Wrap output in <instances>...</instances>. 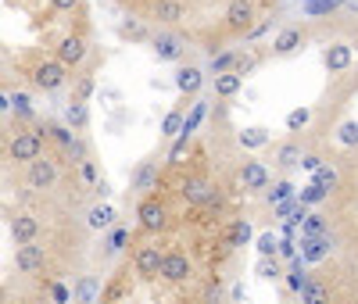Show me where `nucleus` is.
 Masks as SVG:
<instances>
[{
  "label": "nucleus",
  "mask_w": 358,
  "mask_h": 304,
  "mask_svg": "<svg viewBox=\"0 0 358 304\" xmlns=\"http://www.w3.org/2000/svg\"><path fill=\"white\" fill-rule=\"evenodd\" d=\"M47 133H50V136H54L57 143H62L65 150H69V147L76 143V129H72V126H47Z\"/></svg>",
  "instance_id": "obj_40"
},
{
  "label": "nucleus",
  "mask_w": 358,
  "mask_h": 304,
  "mask_svg": "<svg viewBox=\"0 0 358 304\" xmlns=\"http://www.w3.org/2000/svg\"><path fill=\"white\" fill-rule=\"evenodd\" d=\"M97 294H101V280L97 276H83L79 283H76V304H94L97 301Z\"/></svg>",
  "instance_id": "obj_24"
},
{
  "label": "nucleus",
  "mask_w": 358,
  "mask_h": 304,
  "mask_svg": "<svg viewBox=\"0 0 358 304\" xmlns=\"http://www.w3.org/2000/svg\"><path fill=\"white\" fill-rule=\"evenodd\" d=\"M158 161H143L133 175V190H140L143 197H151V190H158Z\"/></svg>",
  "instance_id": "obj_19"
},
{
  "label": "nucleus",
  "mask_w": 358,
  "mask_h": 304,
  "mask_svg": "<svg viewBox=\"0 0 358 304\" xmlns=\"http://www.w3.org/2000/svg\"><path fill=\"white\" fill-rule=\"evenodd\" d=\"M201 86H204V68H197V65H183L176 72V89L183 97H197L201 94Z\"/></svg>",
  "instance_id": "obj_14"
},
{
  "label": "nucleus",
  "mask_w": 358,
  "mask_h": 304,
  "mask_svg": "<svg viewBox=\"0 0 358 304\" xmlns=\"http://www.w3.org/2000/svg\"><path fill=\"white\" fill-rule=\"evenodd\" d=\"M334 8H341V0H301V11L305 15H326V11H334Z\"/></svg>",
  "instance_id": "obj_37"
},
{
  "label": "nucleus",
  "mask_w": 358,
  "mask_h": 304,
  "mask_svg": "<svg viewBox=\"0 0 358 304\" xmlns=\"http://www.w3.org/2000/svg\"><path fill=\"white\" fill-rule=\"evenodd\" d=\"M43 268H47V247L40 240L15 247V272H18V276H40Z\"/></svg>",
  "instance_id": "obj_4"
},
{
  "label": "nucleus",
  "mask_w": 358,
  "mask_h": 304,
  "mask_svg": "<svg viewBox=\"0 0 358 304\" xmlns=\"http://www.w3.org/2000/svg\"><path fill=\"white\" fill-rule=\"evenodd\" d=\"M255 22V0H229L226 8V29L236 36H248Z\"/></svg>",
  "instance_id": "obj_10"
},
{
  "label": "nucleus",
  "mask_w": 358,
  "mask_h": 304,
  "mask_svg": "<svg viewBox=\"0 0 358 304\" xmlns=\"http://www.w3.org/2000/svg\"><path fill=\"white\" fill-rule=\"evenodd\" d=\"M301 165H305L308 172H319V168H322V158H319V154H305V161H301Z\"/></svg>",
  "instance_id": "obj_50"
},
{
  "label": "nucleus",
  "mask_w": 358,
  "mask_h": 304,
  "mask_svg": "<svg viewBox=\"0 0 358 304\" xmlns=\"http://www.w3.org/2000/svg\"><path fill=\"white\" fill-rule=\"evenodd\" d=\"M50 8H54V11H76L79 0H50Z\"/></svg>",
  "instance_id": "obj_48"
},
{
  "label": "nucleus",
  "mask_w": 358,
  "mask_h": 304,
  "mask_svg": "<svg viewBox=\"0 0 358 304\" xmlns=\"http://www.w3.org/2000/svg\"><path fill=\"white\" fill-rule=\"evenodd\" d=\"M151 18H158L165 25H179L187 18V4H183V0H155V4H151Z\"/></svg>",
  "instance_id": "obj_15"
},
{
  "label": "nucleus",
  "mask_w": 358,
  "mask_h": 304,
  "mask_svg": "<svg viewBox=\"0 0 358 304\" xmlns=\"http://www.w3.org/2000/svg\"><path fill=\"white\" fill-rule=\"evenodd\" d=\"M297 297H301V304H330V287H326L322 280H308V287Z\"/></svg>",
  "instance_id": "obj_25"
},
{
  "label": "nucleus",
  "mask_w": 358,
  "mask_h": 304,
  "mask_svg": "<svg viewBox=\"0 0 358 304\" xmlns=\"http://www.w3.org/2000/svg\"><path fill=\"white\" fill-rule=\"evenodd\" d=\"M183 115H179V111H169L165 115V122H162V136H169V140H176L179 133H183Z\"/></svg>",
  "instance_id": "obj_34"
},
{
  "label": "nucleus",
  "mask_w": 358,
  "mask_h": 304,
  "mask_svg": "<svg viewBox=\"0 0 358 304\" xmlns=\"http://www.w3.org/2000/svg\"><path fill=\"white\" fill-rule=\"evenodd\" d=\"M118 33H122L126 40H136V43H151V40H155L151 33H147V25L136 22V18H126L122 25H118Z\"/></svg>",
  "instance_id": "obj_29"
},
{
  "label": "nucleus",
  "mask_w": 358,
  "mask_h": 304,
  "mask_svg": "<svg viewBox=\"0 0 358 304\" xmlns=\"http://www.w3.org/2000/svg\"><path fill=\"white\" fill-rule=\"evenodd\" d=\"M33 86L36 89H43V94H57L65 82H69V68L62 65L57 57H50V61H40V65H33Z\"/></svg>",
  "instance_id": "obj_2"
},
{
  "label": "nucleus",
  "mask_w": 358,
  "mask_h": 304,
  "mask_svg": "<svg viewBox=\"0 0 358 304\" xmlns=\"http://www.w3.org/2000/svg\"><path fill=\"white\" fill-rule=\"evenodd\" d=\"M301 258L305 261H322V258H330V251H334V240H330V233H322V236H301Z\"/></svg>",
  "instance_id": "obj_18"
},
{
  "label": "nucleus",
  "mask_w": 358,
  "mask_h": 304,
  "mask_svg": "<svg viewBox=\"0 0 358 304\" xmlns=\"http://www.w3.org/2000/svg\"><path fill=\"white\" fill-rule=\"evenodd\" d=\"M97 89V79H94V72H83L79 79H76V86H72V97L76 101H90V94Z\"/></svg>",
  "instance_id": "obj_33"
},
{
  "label": "nucleus",
  "mask_w": 358,
  "mask_h": 304,
  "mask_svg": "<svg viewBox=\"0 0 358 304\" xmlns=\"http://www.w3.org/2000/svg\"><path fill=\"white\" fill-rule=\"evenodd\" d=\"M190 276H194V261H190L183 251H165L162 280H165V283H187Z\"/></svg>",
  "instance_id": "obj_12"
},
{
  "label": "nucleus",
  "mask_w": 358,
  "mask_h": 304,
  "mask_svg": "<svg viewBox=\"0 0 358 304\" xmlns=\"http://www.w3.org/2000/svg\"><path fill=\"white\" fill-rule=\"evenodd\" d=\"M315 187H322V190H334V187H337V172H334L330 165H322V168L315 172Z\"/></svg>",
  "instance_id": "obj_42"
},
{
  "label": "nucleus",
  "mask_w": 358,
  "mask_h": 304,
  "mask_svg": "<svg viewBox=\"0 0 358 304\" xmlns=\"http://www.w3.org/2000/svg\"><path fill=\"white\" fill-rule=\"evenodd\" d=\"M326 194H330V190H322V187H315V182H312V187L301 190V204H319V201H326Z\"/></svg>",
  "instance_id": "obj_44"
},
{
  "label": "nucleus",
  "mask_w": 358,
  "mask_h": 304,
  "mask_svg": "<svg viewBox=\"0 0 358 304\" xmlns=\"http://www.w3.org/2000/svg\"><path fill=\"white\" fill-rule=\"evenodd\" d=\"M236 61H241V54L236 50H222V54H212V61H208V72L212 75H226L236 68Z\"/></svg>",
  "instance_id": "obj_26"
},
{
  "label": "nucleus",
  "mask_w": 358,
  "mask_h": 304,
  "mask_svg": "<svg viewBox=\"0 0 358 304\" xmlns=\"http://www.w3.org/2000/svg\"><path fill=\"white\" fill-rule=\"evenodd\" d=\"M301 47H305V33H301L297 25L280 29L276 40H273V54H280V57H287V54H294V50H301Z\"/></svg>",
  "instance_id": "obj_16"
},
{
  "label": "nucleus",
  "mask_w": 358,
  "mask_h": 304,
  "mask_svg": "<svg viewBox=\"0 0 358 304\" xmlns=\"http://www.w3.org/2000/svg\"><path fill=\"white\" fill-rule=\"evenodd\" d=\"M43 140H47V126L43 129H18L8 140V161L33 165L36 158H43Z\"/></svg>",
  "instance_id": "obj_1"
},
{
  "label": "nucleus",
  "mask_w": 358,
  "mask_h": 304,
  "mask_svg": "<svg viewBox=\"0 0 358 304\" xmlns=\"http://www.w3.org/2000/svg\"><path fill=\"white\" fill-rule=\"evenodd\" d=\"M308 122H312V111H308V108H294V111L287 115V129H290V133H301Z\"/></svg>",
  "instance_id": "obj_38"
},
{
  "label": "nucleus",
  "mask_w": 358,
  "mask_h": 304,
  "mask_svg": "<svg viewBox=\"0 0 358 304\" xmlns=\"http://www.w3.org/2000/svg\"><path fill=\"white\" fill-rule=\"evenodd\" d=\"M65 126H72L76 133L90 126V104H86V101H76V97H72V101L65 104Z\"/></svg>",
  "instance_id": "obj_21"
},
{
  "label": "nucleus",
  "mask_w": 358,
  "mask_h": 304,
  "mask_svg": "<svg viewBox=\"0 0 358 304\" xmlns=\"http://www.w3.org/2000/svg\"><path fill=\"white\" fill-rule=\"evenodd\" d=\"M287 283H290V290H294V294H301V290L308 287V276H305V268H301V261H294V268L287 272Z\"/></svg>",
  "instance_id": "obj_39"
},
{
  "label": "nucleus",
  "mask_w": 358,
  "mask_h": 304,
  "mask_svg": "<svg viewBox=\"0 0 358 304\" xmlns=\"http://www.w3.org/2000/svg\"><path fill=\"white\" fill-rule=\"evenodd\" d=\"M255 247H258V258H276L280 254V236H273V233H262L258 240H255Z\"/></svg>",
  "instance_id": "obj_31"
},
{
  "label": "nucleus",
  "mask_w": 358,
  "mask_h": 304,
  "mask_svg": "<svg viewBox=\"0 0 358 304\" xmlns=\"http://www.w3.org/2000/svg\"><path fill=\"white\" fill-rule=\"evenodd\" d=\"M337 140L344 147H358V122L355 118H348V122H341V126H337Z\"/></svg>",
  "instance_id": "obj_36"
},
{
  "label": "nucleus",
  "mask_w": 358,
  "mask_h": 304,
  "mask_svg": "<svg viewBox=\"0 0 358 304\" xmlns=\"http://www.w3.org/2000/svg\"><path fill=\"white\" fill-rule=\"evenodd\" d=\"M126 240H129V233H126L122 226H115V229H111V233L104 236V243H101V247H104L101 254H104V258H115L118 251H122V247H126Z\"/></svg>",
  "instance_id": "obj_28"
},
{
  "label": "nucleus",
  "mask_w": 358,
  "mask_h": 304,
  "mask_svg": "<svg viewBox=\"0 0 358 304\" xmlns=\"http://www.w3.org/2000/svg\"><path fill=\"white\" fill-rule=\"evenodd\" d=\"M236 179H241V187H244V190L258 194V190H268V182H273V172H268L262 161H255V158H244L241 168H236Z\"/></svg>",
  "instance_id": "obj_9"
},
{
  "label": "nucleus",
  "mask_w": 358,
  "mask_h": 304,
  "mask_svg": "<svg viewBox=\"0 0 358 304\" xmlns=\"http://www.w3.org/2000/svg\"><path fill=\"white\" fill-rule=\"evenodd\" d=\"M251 222L248 219H233V226H229V233H226V243L229 247H248L251 243Z\"/></svg>",
  "instance_id": "obj_23"
},
{
  "label": "nucleus",
  "mask_w": 358,
  "mask_h": 304,
  "mask_svg": "<svg viewBox=\"0 0 358 304\" xmlns=\"http://www.w3.org/2000/svg\"><path fill=\"white\" fill-rule=\"evenodd\" d=\"M255 65H258V61H255V57L248 54V57H241V61H236V68H233V72H236V75H248V72H251Z\"/></svg>",
  "instance_id": "obj_47"
},
{
  "label": "nucleus",
  "mask_w": 358,
  "mask_h": 304,
  "mask_svg": "<svg viewBox=\"0 0 358 304\" xmlns=\"http://www.w3.org/2000/svg\"><path fill=\"white\" fill-rule=\"evenodd\" d=\"M273 161H276L280 172H290V168H297V165L305 161V150H301V143H297V140H283L276 147V158Z\"/></svg>",
  "instance_id": "obj_17"
},
{
  "label": "nucleus",
  "mask_w": 358,
  "mask_h": 304,
  "mask_svg": "<svg viewBox=\"0 0 358 304\" xmlns=\"http://www.w3.org/2000/svg\"><path fill=\"white\" fill-rule=\"evenodd\" d=\"M322 233H326L322 215H308V219H305V236H322Z\"/></svg>",
  "instance_id": "obj_45"
},
{
  "label": "nucleus",
  "mask_w": 358,
  "mask_h": 304,
  "mask_svg": "<svg viewBox=\"0 0 358 304\" xmlns=\"http://www.w3.org/2000/svg\"><path fill=\"white\" fill-rule=\"evenodd\" d=\"M280 272H283V268H280L276 258H258V276H262V280H280Z\"/></svg>",
  "instance_id": "obj_41"
},
{
  "label": "nucleus",
  "mask_w": 358,
  "mask_h": 304,
  "mask_svg": "<svg viewBox=\"0 0 358 304\" xmlns=\"http://www.w3.org/2000/svg\"><path fill=\"white\" fill-rule=\"evenodd\" d=\"M322 65L330 68V72H344L351 65V47L348 43H330L322 50Z\"/></svg>",
  "instance_id": "obj_20"
},
{
  "label": "nucleus",
  "mask_w": 358,
  "mask_h": 304,
  "mask_svg": "<svg viewBox=\"0 0 358 304\" xmlns=\"http://www.w3.org/2000/svg\"><path fill=\"white\" fill-rule=\"evenodd\" d=\"M8 233L15 240V247H22V243H36L40 219L33 215V211H18V215H11V222H8Z\"/></svg>",
  "instance_id": "obj_11"
},
{
  "label": "nucleus",
  "mask_w": 358,
  "mask_h": 304,
  "mask_svg": "<svg viewBox=\"0 0 358 304\" xmlns=\"http://www.w3.org/2000/svg\"><path fill=\"white\" fill-rule=\"evenodd\" d=\"M162 261H165V251H158V243H143L133 254V268L140 280H158L162 276Z\"/></svg>",
  "instance_id": "obj_8"
},
{
  "label": "nucleus",
  "mask_w": 358,
  "mask_h": 304,
  "mask_svg": "<svg viewBox=\"0 0 358 304\" xmlns=\"http://www.w3.org/2000/svg\"><path fill=\"white\" fill-rule=\"evenodd\" d=\"M283 197H294V187H290V182H280L276 194H268V204H280Z\"/></svg>",
  "instance_id": "obj_46"
},
{
  "label": "nucleus",
  "mask_w": 358,
  "mask_h": 304,
  "mask_svg": "<svg viewBox=\"0 0 358 304\" xmlns=\"http://www.w3.org/2000/svg\"><path fill=\"white\" fill-rule=\"evenodd\" d=\"M265 143H268V133H265V129H258V126L241 133V147H248V150H258V147H265Z\"/></svg>",
  "instance_id": "obj_35"
},
{
  "label": "nucleus",
  "mask_w": 358,
  "mask_h": 304,
  "mask_svg": "<svg viewBox=\"0 0 358 304\" xmlns=\"http://www.w3.org/2000/svg\"><path fill=\"white\" fill-rule=\"evenodd\" d=\"M151 50H155L158 61H179V57L187 54V40L179 36V33H155Z\"/></svg>",
  "instance_id": "obj_13"
},
{
  "label": "nucleus",
  "mask_w": 358,
  "mask_h": 304,
  "mask_svg": "<svg viewBox=\"0 0 358 304\" xmlns=\"http://www.w3.org/2000/svg\"><path fill=\"white\" fill-rule=\"evenodd\" d=\"M86 54H90V43H86V36H79V33L62 36V40H57V47H54V57L62 61L65 68H79L83 61H86Z\"/></svg>",
  "instance_id": "obj_7"
},
{
  "label": "nucleus",
  "mask_w": 358,
  "mask_h": 304,
  "mask_svg": "<svg viewBox=\"0 0 358 304\" xmlns=\"http://www.w3.org/2000/svg\"><path fill=\"white\" fill-rule=\"evenodd\" d=\"M190 143H194L190 133H179V136L172 140V147H169V165H179V161H183V154L190 150Z\"/></svg>",
  "instance_id": "obj_32"
},
{
  "label": "nucleus",
  "mask_w": 358,
  "mask_h": 304,
  "mask_svg": "<svg viewBox=\"0 0 358 304\" xmlns=\"http://www.w3.org/2000/svg\"><path fill=\"white\" fill-rule=\"evenodd\" d=\"M241 86H244V75H236V72L215 75V94L219 97H236V94H241Z\"/></svg>",
  "instance_id": "obj_27"
},
{
  "label": "nucleus",
  "mask_w": 358,
  "mask_h": 304,
  "mask_svg": "<svg viewBox=\"0 0 358 304\" xmlns=\"http://www.w3.org/2000/svg\"><path fill=\"white\" fill-rule=\"evenodd\" d=\"M25 187L36 190V194L54 190V187H57V161L43 154V158H36L33 165H25Z\"/></svg>",
  "instance_id": "obj_5"
},
{
  "label": "nucleus",
  "mask_w": 358,
  "mask_h": 304,
  "mask_svg": "<svg viewBox=\"0 0 358 304\" xmlns=\"http://www.w3.org/2000/svg\"><path fill=\"white\" fill-rule=\"evenodd\" d=\"M136 222H140L143 233H162V229L169 226V208H165V201H162L158 194L143 197V201L136 204Z\"/></svg>",
  "instance_id": "obj_3"
},
{
  "label": "nucleus",
  "mask_w": 358,
  "mask_h": 304,
  "mask_svg": "<svg viewBox=\"0 0 358 304\" xmlns=\"http://www.w3.org/2000/svg\"><path fill=\"white\" fill-rule=\"evenodd\" d=\"M204 115H208V101L204 97H197L194 101V108H190V115H187V122H183V133H197V126H201V122H204Z\"/></svg>",
  "instance_id": "obj_30"
},
{
  "label": "nucleus",
  "mask_w": 358,
  "mask_h": 304,
  "mask_svg": "<svg viewBox=\"0 0 358 304\" xmlns=\"http://www.w3.org/2000/svg\"><path fill=\"white\" fill-rule=\"evenodd\" d=\"M11 108H15L22 118H33V115H36V111H33V101H29V94H15V97H11Z\"/></svg>",
  "instance_id": "obj_43"
},
{
  "label": "nucleus",
  "mask_w": 358,
  "mask_h": 304,
  "mask_svg": "<svg viewBox=\"0 0 358 304\" xmlns=\"http://www.w3.org/2000/svg\"><path fill=\"white\" fill-rule=\"evenodd\" d=\"M86 226H90V229H111V226H115V208H111V204H97V208H90Z\"/></svg>",
  "instance_id": "obj_22"
},
{
  "label": "nucleus",
  "mask_w": 358,
  "mask_h": 304,
  "mask_svg": "<svg viewBox=\"0 0 358 304\" xmlns=\"http://www.w3.org/2000/svg\"><path fill=\"white\" fill-rule=\"evenodd\" d=\"M54 301L65 304V301H69V290H65V287H54Z\"/></svg>",
  "instance_id": "obj_51"
},
{
  "label": "nucleus",
  "mask_w": 358,
  "mask_h": 304,
  "mask_svg": "<svg viewBox=\"0 0 358 304\" xmlns=\"http://www.w3.org/2000/svg\"><path fill=\"white\" fill-rule=\"evenodd\" d=\"M179 194H183V201L194 204V208H208V204L219 201V187L212 179H204V175H190L183 187H179Z\"/></svg>",
  "instance_id": "obj_6"
},
{
  "label": "nucleus",
  "mask_w": 358,
  "mask_h": 304,
  "mask_svg": "<svg viewBox=\"0 0 358 304\" xmlns=\"http://www.w3.org/2000/svg\"><path fill=\"white\" fill-rule=\"evenodd\" d=\"M204 304H219V280H215V283H208V290H204Z\"/></svg>",
  "instance_id": "obj_49"
}]
</instances>
